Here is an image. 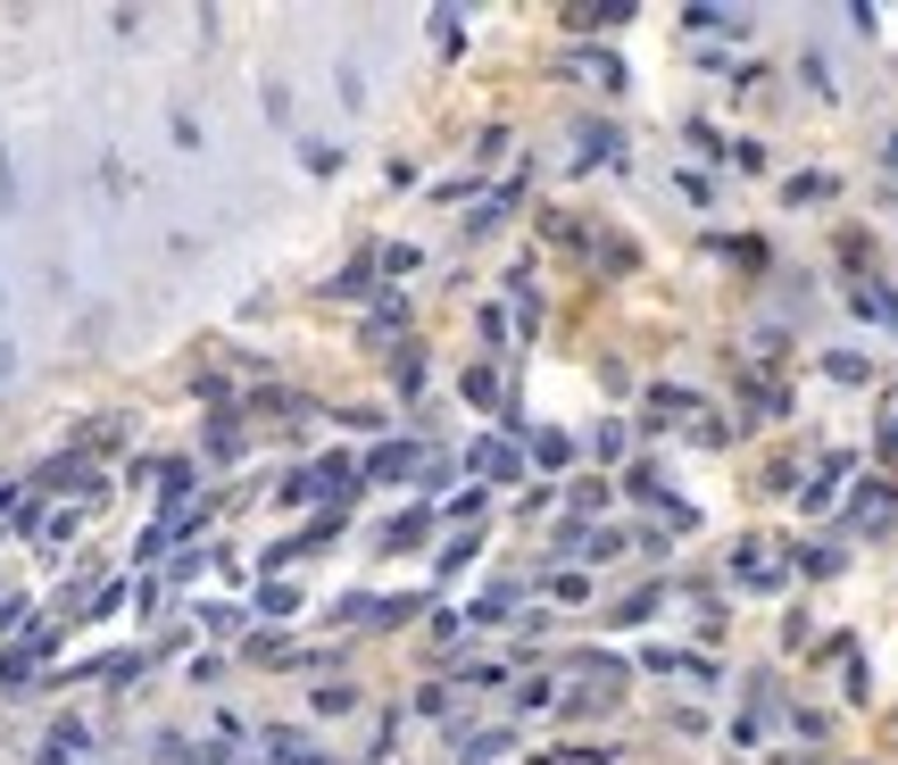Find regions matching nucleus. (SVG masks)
I'll return each mask as SVG.
<instances>
[{"label":"nucleus","mask_w":898,"mask_h":765,"mask_svg":"<svg viewBox=\"0 0 898 765\" xmlns=\"http://www.w3.org/2000/svg\"><path fill=\"white\" fill-rule=\"evenodd\" d=\"M467 400H474V408H500V400H507V392H500V374L474 367V374H467Z\"/></svg>","instance_id":"obj_7"},{"label":"nucleus","mask_w":898,"mask_h":765,"mask_svg":"<svg viewBox=\"0 0 898 765\" xmlns=\"http://www.w3.org/2000/svg\"><path fill=\"white\" fill-rule=\"evenodd\" d=\"M732 575H741L748 591H782V549L774 542H741L732 549Z\"/></svg>","instance_id":"obj_1"},{"label":"nucleus","mask_w":898,"mask_h":765,"mask_svg":"<svg viewBox=\"0 0 898 765\" xmlns=\"http://www.w3.org/2000/svg\"><path fill=\"white\" fill-rule=\"evenodd\" d=\"M857 317H874V325H898V292H881V283H857Z\"/></svg>","instance_id":"obj_4"},{"label":"nucleus","mask_w":898,"mask_h":765,"mask_svg":"<svg viewBox=\"0 0 898 765\" xmlns=\"http://www.w3.org/2000/svg\"><path fill=\"white\" fill-rule=\"evenodd\" d=\"M582 75H591V84H624V67L607 51H582Z\"/></svg>","instance_id":"obj_8"},{"label":"nucleus","mask_w":898,"mask_h":765,"mask_svg":"<svg viewBox=\"0 0 898 765\" xmlns=\"http://www.w3.org/2000/svg\"><path fill=\"white\" fill-rule=\"evenodd\" d=\"M591 159H607V125H591V133L574 142V167H591Z\"/></svg>","instance_id":"obj_12"},{"label":"nucleus","mask_w":898,"mask_h":765,"mask_svg":"<svg viewBox=\"0 0 898 765\" xmlns=\"http://www.w3.org/2000/svg\"><path fill=\"white\" fill-rule=\"evenodd\" d=\"M507 741H516V732H483V741H467V765H491Z\"/></svg>","instance_id":"obj_9"},{"label":"nucleus","mask_w":898,"mask_h":765,"mask_svg":"<svg viewBox=\"0 0 898 765\" xmlns=\"http://www.w3.org/2000/svg\"><path fill=\"white\" fill-rule=\"evenodd\" d=\"M416 533H425V507H416V516H399V524H392V533H383V549H408V542H416Z\"/></svg>","instance_id":"obj_11"},{"label":"nucleus","mask_w":898,"mask_h":765,"mask_svg":"<svg viewBox=\"0 0 898 765\" xmlns=\"http://www.w3.org/2000/svg\"><path fill=\"white\" fill-rule=\"evenodd\" d=\"M275 765H325L317 748H299V741H275Z\"/></svg>","instance_id":"obj_13"},{"label":"nucleus","mask_w":898,"mask_h":765,"mask_svg":"<svg viewBox=\"0 0 898 765\" xmlns=\"http://www.w3.org/2000/svg\"><path fill=\"white\" fill-rule=\"evenodd\" d=\"M292 599H299L292 582H266V591H259V608H266V616H292Z\"/></svg>","instance_id":"obj_10"},{"label":"nucleus","mask_w":898,"mask_h":765,"mask_svg":"<svg viewBox=\"0 0 898 765\" xmlns=\"http://www.w3.org/2000/svg\"><path fill=\"white\" fill-rule=\"evenodd\" d=\"M366 474H383V483H399V474H416V449H408V441L374 449V458H366Z\"/></svg>","instance_id":"obj_5"},{"label":"nucleus","mask_w":898,"mask_h":765,"mask_svg":"<svg viewBox=\"0 0 898 765\" xmlns=\"http://www.w3.org/2000/svg\"><path fill=\"white\" fill-rule=\"evenodd\" d=\"M533 467H574V441L566 433H533Z\"/></svg>","instance_id":"obj_6"},{"label":"nucleus","mask_w":898,"mask_h":765,"mask_svg":"<svg viewBox=\"0 0 898 765\" xmlns=\"http://www.w3.org/2000/svg\"><path fill=\"white\" fill-rule=\"evenodd\" d=\"M890 516H898V491L890 483H857V491H848V524H857V533H881Z\"/></svg>","instance_id":"obj_2"},{"label":"nucleus","mask_w":898,"mask_h":765,"mask_svg":"<svg viewBox=\"0 0 898 765\" xmlns=\"http://www.w3.org/2000/svg\"><path fill=\"white\" fill-rule=\"evenodd\" d=\"M890 159H898V133H890Z\"/></svg>","instance_id":"obj_16"},{"label":"nucleus","mask_w":898,"mask_h":765,"mask_svg":"<svg viewBox=\"0 0 898 765\" xmlns=\"http://www.w3.org/2000/svg\"><path fill=\"white\" fill-rule=\"evenodd\" d=\"M0 208H18V167H9V150H0Z\"/></svg>","instance_id":"obj_14"},{"label":"nucleus","mask_w":898,"mask_h":765,"mask_svg":"<svg viewBox=\"0 0 898 765\" xmlns=\"http://www.w3.org/2000/svg\"><path fill=\"white\" fill-rule=\"evenodd\" d=\"M516 441H500V433H491V441H474V474H500V483H516Z\"/></svg>","instance_id":"obj_3"},{"label":"nucleus","mask_w":898,"mask_h":765,"mask_svg":"<svg viewBox=\"0 0 898 765\" xmlns=\"http://www.w3.org/2000/svg\"><path fill=\"white\" fill-rule=\"evenodd\" d=\"M881 458H890V467H898V416H890V425H881Z\"/></svg>","instance_id":"obj_15"}]
</instances>
